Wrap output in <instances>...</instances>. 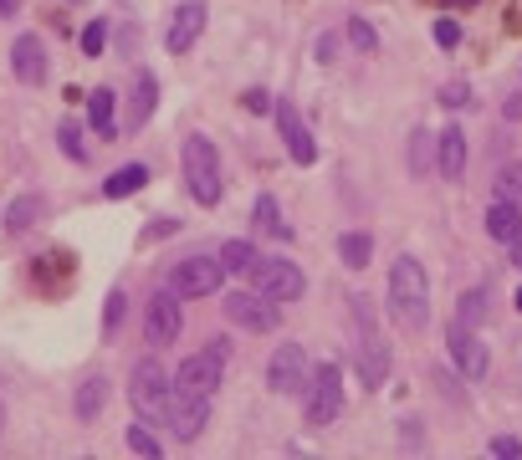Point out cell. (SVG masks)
I'll list each match as a JSON object with an SVG mask.
<instances>
[{"instance_id": "cell-26", "label": "cell", "mask_w": 522, "mask_h": 460, "mask_svg": "<svg viewBox=\"0 0 522 460\" xmlns=\"http://www.w3.org/2000/svg\"><path fill=\"white\" fill-rule=\"evenodd\" d=\"M41 210H47V200H41V195H21V200L6 210V225H11V230H31Z\"/></svg>"}, {"instance_id": "cell-35", "label": "cell", "mask_w": 522, "mask_h": 460, "mask_svg": "<svg viewBox=\"0 0 522 460\" xmlns=\"http://www.w3.org/2000/svg\"><path fill=\"white\" fill-rule=\"evenodd\" d=\"M246 113H277L272 92H267V87H251V92H246Z\"/></svg>"}, {"instance_id": "cell-39", "label": "cell", "mask_w": 522, "mask_h": 460, "mask_svg": "<svg viewBox=\"0 0 522 460\" xmlns=\"http://www.w3.org/2000/svg\"><path fill=\"white\" fill-rule=\"evenodd\" d=\"M410 164H415V174H425V133H415V159Z\"/></svg>"}, {"instance_id": "cell-4", "label": "cell", "mask_w": 522, "mask_h": 460, "mask_svg": "<svg viewBox=\"0 0 522 460\" xmlns=\"http://www.w3.org/2000/svg\"><path fill=\"white\" fill-rule=\"evenodd\" d=\"M338 414H343V368L323 363L308 379V394H302V420H308L313 430H328Z\"/></svg>"}, {"instance_id": "cell-30", "label": "cell", "mask_w": 522, "mask_h": 460, "mask_svg": "<svg viewBox=\"0 0 522 460\" xmlns=\"http://www.w3.org/2000/svg\"><path fill=\"white\" fill-rule=\"evenodd\" d=\"M123 312H128V292L113 287V292H108V307H103V333H108V338L123 328Z\"/></svg>"}, {"instance_id": "cell-21", "label": "cell", "mask_w": 522, "mask_h": 460, "mask_svg": "<svg viewBox=\"0 0 522 460\" xmlns=\"http://www.w3.org/2000/svg\"><path fill=\"white\" fill-rule=\"evenodd\" d=\"M154 98H159L154 72H139V77H134V103H128V128H144V123L154 118Z\"/></svg>"}, {"instance_id": "cell-40", "label": "cell", "mask_w": 522, "mask_h": 460, "mask_svg": "<svg viewBox=\"0 0 522 460\" xmlns=\"http://www.w3.org/2000/svg\"><path fill=\"white\" fill-rule=\"evenodd\" d=\"M446 6H456V11H471V6H482V0H446Z\"/></svg>"}, {"instance_id": "cell-25", "label": "cell", "mask_w": 522, "mask_h": 460, "mask_svg": "<svg viewBox=\"0 0 522 460\" xmlns=\"http://www.w3.org/2000/svg\"><path fill=\"white\" fill-rule=\"evenodd\" d=\"M456 322H466V328H482V322H487V287H471V292H461Z\"/></svg>"}, {"instance_id": "cell-42", "label": "cell", "mask_w": 522, "mask_h": 460, "mask_svg": "<svg viewBox=\"0 0 522 460\" xmlns=\"http://www.w3.org/2000/svg\"><path fill=\"white\" fill-rule=\"evenodd\" d=\"M512 261L522 266V230H517V241H512Z\"/></svg>"}, {"instance_id": "cell-11", "label": "cell", "mask_w": 522, "mask_h": 460, "mask_svg": "<svg viewBox=\"0 0 522 460\" xmlns=\"http://www.w3.org/2000/svg\"><path fill=\"white\" fill-rule=\"evenodd\" d=\"M446 348H451V363H456V374L461 379H487V368H492V358H487V343L476 338V328H466V322H451V333H446Z\"/></svg>"}, {"instance_id": "cell-9", "label": "cell", "mask_w": 522, "mask_h": 460, "mask_svg": "<svg viewBox=\"0 0 522 460\" xmlns=\"http://www.w3.org/2000/svg\"><path fill=\"white\" fill-rule=\"evenodd\" d=\"M159 425H169V435L174 440H200L205 435V425H210V399L205 394H185V389H174L169 394V404H164V420Z\"/></svg>"}, {"instance_id": "cell-19", "label": "cell", "mask_w": 522, "mask_h": 460, "mask_svg": "<svg viewBox=\"0 0 522 460\" xmlns=\"http://www.w3.org/2000/svg\"><path fill=\"white\" fill-rule=\"evenodd\" d=\"M517 230H522V205L492 200V210H487V236L502 241V246H512V241H517Z\"/></svg>"}, {"instance_id": "cell-43", "label": "cell", "mask_w": 522, "mask_h": 460, "mask_svg": "<svg viewBox=\"0 0 522 460\" xmlns=\"http://www.w3.org/2000/svg\"><path fill=\"white\" fill-rule=\"evenodd\" d=\"M512 302H517V312H522V287H517V297H512Z\"/></svg>"}, {"instance_id": "cell-41", "label": "cell", "mask_w": 522, "mask_h": 460, "mask_svg": "<svg viewBox=\"0 0 522 460\" xmlns=\"http://www.w3.org/2000/svg\"><path fill=\"white\" fill-rule=\"evenodd\" d=\"M16 6H21V0H0V16H16Z\"/></svg>"}, {"instance_id": "cell-28", "label": "cell", "mask_w": 522, "mask_h": 460, "mask_svg": "<svg viewBox=\"0 0 522 460\" xmlns=\"http://www.w3.org/2000/svg\"><path fill=\"white\" fill-rule=\"evenodd\" d=\"M251 261H256L251 241H221V266H226V276H231V271H251Z\"/></svg>"}, {"instance_id": "cell-1", "label": "cell", "mask_w": 522, "mask_h": 460, "mask_svg": "<svg viewBox=\"0 0 522 460\" xmlns=\"http://www.w3.org/2000/svg\"><path fill=\"white\" fill-rule=\"evenodd\" d=\"M389 312H395V322L410 333H420L430 322V276L415 256H400L389 266Z\"/></svg>"}, {"instance_id": "cell-34", "label": "cell", "mask_w": 522, "mask_h": 460, "mask_svg": "<svg viewBox=\"0 0 522 460\" xmlns=\"http://www.w3.org/2000/svg\"><path fill=\"white\" fill-rule=\"evenodd\" d=\"M441 103H446V108H466V103H471V87H466V82H446V87H441Z\"/></svg>"}, {"instance_id": "cell-15", "label": "cell", "mask_w": 522, "mask_h": 460, "mask_svg": "<svg viewBox=\"0 0 522 460\" xmlns=\"http://www.w3.org/2000/svg\"><path fill=\"white\" fill-rule=\"evenodd\" d=\"M11 72H16V82H26V87H41V82H47V46H41L36 31H21V36H16V46H11Z\"/></svg>"}, {"instance_id": "cell-5", "label": "cell", "mask_w": 522, "mask_h": 460, "mask_svg": "<svg viewBox=\"0 0 522 460\" xmlns=\"http://www.w3.org/2000/svg\"><path fill=\"white\" fill-rule=\"evenodd\" d=\"M251 292H261L267 302H297L302 297V266L297 261H287V256H256L251 261Z\"/></svg>"}, {"instance_id": "cell-24", "label": "cell", "mask_w": 522, "mask_h": 460, "mask_svg": "<svg viewBox=\"0 0 522 460\" xmlns=\"http://www.w3.org/2000/svg\"><path fill=\"white\" fill-rule=\"evenodd\" d=\"M251 220H256L261 230H272V236H277V241H292V225H287V220L277 215V200H272V195H261V200H256V210H251Z\"/></svg>"}, {"instance_id": "cell-32", "label": "cell", "mask_w": 522, "mask_h": 460, "mask_svg": "<svg viewBox=\"0 0 522 460\" xmlns=\"http://www.w3.org/2000/svg\"><path fill=\"white\" fill-rule=\"evenodd\" d=\"M348 41H354L364 57H374V52H379V36H374V26H369V21H359V16L348 21Z\"/></svg>"}, {"instance_id": "cell-29", "label": "cell", "mask_w": 522, "mask_h": 460, "mask_svg": "<svg viewBox=\"0 0 522 460\" xmlns=\"http://www.w3.org/2000/svg\"><path fill=\"white\" fill-rule=\"evenodd\" d=\"M128 450H134V455H149V460H154V455H164V445L149 435V425H144V420L128 425Z\"/></svg>"}, {"instance_id": "cell-31", "label": "cell", "mask_w": 522, "mask_h": 460, "mask_svg": "<svg viewBox=\"0 0 522 460\" xmlns=\"http://www.w3.org/2000/svg\"><path fill=\"white\" fill-rule=\"evenodd\" d=\"M57 144H62V154H67L72 164H87V149H82V133H77V123H62V128H57Z\"/></svg>"}, {"instance_id": "cell-3", "label": "cell", "mask_w": 522, "mask_h": 460, "mask_svg": "<svg viewBox=\"0 0 522 460\" xmlns=\"http://www.w3.org/2000/svg\"><path fill=\"white\" fill-rule=\"evenodd\" d=\"M348 312H354V328H359V379L369 389H379L389 379V343L379 338V317L369 297H348Z\"/></svg>"}, {"instance_id": "cell-23", "label": "cell", "mask_w": 522, "mask_h": 460, "mask_svg": "<svg viewBox=\"0 0 522 460\" xmlns=\"http://www.w3.org/2000/svg\"><path fill=\"white\" fill-rule=\"evenodd\" d=\"M113 92L108 87H98V92H87V123L98 128V138H113Z\"/></svg>"}, {"instance_id": "cell-6", "label": "cell", "mask_w": 522, "mask_h": 460, "mask_svg": "<svg viewBox=\"0 0 522 460\" xmlns=\"http://www.w3.org/2000/svg\"><path fill=\"white\" fill-rule=\"evenodd\" d=\"M169 394H174V379L164 374V363H159V358L134 363V379H128V399H134L139 420H164Z\"/></svg>"}, {"instance_id": "cell-18", "label": "cell", "mask_w": 522, "mask_h": 460, "mask_svg": "<svg viewBox=\"0 0 522 460\" xmlns=\"http://www.w3.org/2000/svg\"><path fill=\"white\" fill-rule=\"evenodd\" d=\"M435 144H441V174L446 179H466V133L451 123V128H441Z\"/></svg>"}, {"instance_id": "cell-12", "label": "cell", "mask_w": 522, "mask_h": 460, "mask_svg": "<svg viewBox=\"0 0 522 460\" xmlns=\"http://www.w3.org/2000/svg\"><path fill=\"white\" fill-rule=\"evenodd\" d=\"M267 389L272 394H302L308 389V348L302 343H282L267 363Z\"/></svg>"}, {"instance_id": "cell-27", "label": "cell", "mask_w": 522, "mask_h": 460, "mask_svg": "<svg viewBox=\"0 0 522 460\" xmlns=\"http://www.w3.org/2000/svg\"><path fill=\"white\" fill-rule=\"evenodd\" d=\"M497 200L522 205V159H512V164H502V169H497Z\"/></svg>"}, {"instance_id": "cell-22", "label": "cell", "mask_w": 522, "mask_h": 460, "mask_svg": "<svg viewBox=\"0 0 522 460\" xmlns=\"http://www.w3.org/2000/svg\"><path fill=\"white\" fill-rule=\"evenodd\" d=\"M338 256H343L348 271H364L374 261V236L369 230H348V236H338Z\"/></svg>"}, {"instance_id": "cell-38", "label": "cell", "mask_w": 522, "mask_h": 460, "mask_svg": "<svg viewBox=\"0 0 522 460\" xmlns=\"http://www.w3.org/2000/svg\"><path fill=\"white\" fill-rule=\"evenodd\" d=\"M333 52H338V36H323L318 41V62H333Z\"/></svg>"}, {"instance_id": "cell-8", "label": "cell", "mask_w": 522, "mask_h": 460, "mask_svg": "<svg viewBox=\"0 0 522 460\" xmlns=\"http://www.w3.org/2000/svg\"><path fill=\"white\" fill-rule=\"evenodd\" d=\"M169 379H174V389L205 394V399H210L215 389H221V379H226V348H221V343H210V348L180 358V374H169Z\"/></svg>"}, {"instance_id": "cell-7", "label": "cell", "mask_w": 522, "mask_h": 460, "mask_svg": "<svg viewBox=\"0 0 522 460\" xmlns=\"http://www.w3.org/2000/svg\"><path fill=\"white\" fill-rule=\"evenodd\" d=\"M221 282H226V266H221V256H185V261H174L169 266V292H180V302L185 297H210V292H221Z\"/></svg>"}, {"instance_id": "cell-2", "label": "cell", "mask_w": 522, "mask_h": 460, "mask_svg": "<svg viewBox=\"0 0 522 460\" xmlns=\"http://www.w3.org/2000/svg\"><path fill=\"white\" fill-rule=\"evenodd\" d=\"M180 164H185V184H190V195H195V205H221V190H226V179H221V154H215V144L205 133H190L185 138V154H180Z\"/></svg>"}, {"instance_id": "cell-20", "label": "cell", "mask_w": 522, "mask_h": 460, "mask_svg": "<svg viewBox=\"0 0 522 460\" xmlns=\"http://www.w3.org/2000/svg\"><path fill=\"white\" fill-rule=\"evenodd\" d=\"M144 184H149V164H123V169H113L103 179V195L108 200H128V195H139Z\"/></svg>"}, {"instance_id": "cell-10", "label": "cell", "mask_w": 522, "mask_h": 460, "mask_svg": "<svg viewBox=\"0 0 522 460\" xmlns=\"http://www.w3.org/2000/svg\"><path fill=\"white\" fill-rule=\"evenodd\" d=\"M180 328H185V312H180V292H154L144 302V338L154 348H169V343H180Z\"/></svg>"}, {"instance_id": "cell-17", "label": "cell", "mask_w": 522, "mask_h": 460, "mask_svg": "<svg viewBox=\"0 0 522 460\" xmlns=\"http://www.w3.org/2000/svg\"><path fill=\"white\" fill-rule=\"evenodd\" d=\"M103 404H108V379L103 374H93V379H82L77 384V394H72V414L82 425H93L98 414H103Z\"/></svg>"}, {"instance_id": "cell-36", "label": "cell", "mask_w": 522, "mask_h": 460, "mask_svg": "<svg viewBox=\"0 0 522 460\" xmlns=\"http://www.w3.org/2000/svg\"><path fill=\"white\" fill-rule=\"evenodd\" d=\"M492 455H497V460H517V455H522V440H517V435H497V440H492Z\"/></svg>"}, {"instance_id": "cell-14", "label": "cell", "mask_w": 522, "mask_h": 460, "mask_svg": "<svg viewBox=\"0 0 522 460\" xmlns=\"http://www.w3.org/2000/svg\"><path fill=\"white\" fill-rule=\"evenodd\" d=\"M205 0H185L180 11H174V21H169V31H164V46H169V57H185L190 46L200 41V31H205Z\"/></svg>"}, {"instance_id": "cell-37", "label": "cell", "mask_w": 522, "mask_h": 460, "mask_svg": "<svg viewBox=\"0 0 522 460\" xmlns=\"http://www.w3.org/2000/svg\"><path fill=\"white\" fill-rule=\"evenodd\" d=\"M435 41L451 52V46H461V26H456V21H435Z\"/></svg>"}, {"instance_id": "cell-13", "label": "cell", "mask_w": 522, "mask_h": 460, "mask_svg": "<svg viewBox=\"0 0 522 460\" xmlns=\"http://www.w3.org/2000/svg\"><path fill=\"white\" fill-rule=\"evenodd\" d=\"M226 317L236 322V328H246V333H272L277 328V302H267L261 292H231L226 297Z\"/></svg>"}, {"instance_id": "cell-16", "label": "cell", "mask_w": 522, "mask_h": 460, "mask_svg": "<svg viewBox=\"0 0 522 460\" xmlns=\"http://www.w3.org/2000/svg\"><path fill=\"white\" fill-rule=\"evenodd\" d=\"M277 128H282V144H287L292 164H302V169H308V164L318 159V144H313L308 123L297 118V108H292V103H277Z\"/></svg>"}, {"instance_id": "cell-33", "label": "cell", "mask_w": 522, "mask_h": 460, "mask_svg": "<svg viewBox=\"0 0 522 460\" xmlns=\"http://www.w3.org/2000/svg\"><path fill=\"white\" fill-rule=\"evenodd\" d=\"M103 46H108V26H103V21L82 26V52H87V57H103Z\"/></svg>"}]
</instances>
